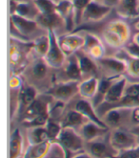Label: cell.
Instances as JSON below:
<instances>
[{"instance_id":"obj_9","label":"cell","mask_w":139,"mask_h":158,"mask_svg":"<svg viewBox=\"0 0 139 158\" xmlns=\"http://www.w3.org/2000/svg\"><path fill=\"white\" fill-rule=\"evenodd\" d=\"M99 68L103 70L105 77H121V74L127 71V63L119 58L103 57L97 60Z\"/></svg>"},{"instance_id":"obj_40","label":"cell","mask_w":139,"mask_h":158,"mask_svg":"<svg viewBox=\"0 0 139 158\" xmlns=\"http://www.w3.org/2000/svg\"><path fill=\"white\" fill-rule=\"evenodd\" d=\"M13 1H16V2H21V1H24V0H13Z\"/></svg>"},{"instance_id":"obj_11","label":"cell","mask_w":139,"mask_h":158,"mask_svg":"<svg viewBox=\"0 0 139 158\" xmlns=\"http://www.w3.org/2000/svg\"><path fill=\"white\" fill-rule=\"evenodd\" d=\"M58 43L66 56H71L83 48L85 43V36L76 34H70L58 39Z\"/></svg>"},{"instance_id":"obj_35","label":"cell","mask_w":139,"mask_h":158,"mask_svg":"<svg viewBox=\"0 0 139 158\" xmlns=\"http://www.w3.org/2000/svg\"><path fill=\"white\" fill-rule=\"evenodd\" d=\"M99 1L110 8H114V7H118L120 2H121V0H99Z\"/></svg>"},{"instance_id":"obj_15","label":"cell","mask_w":139,"mask_h":158,"mask_svg":"<svg viewBox=\"0 0 139 158\" xmlns=\"http://www.w3.org/2000/svg\"><path fill=\"white\" fill-rule=\"evenodd\" d=\"M75 109L79 111V112L84 115L85 117H87L91 122H94V123H95L101 127H108V126L103 122V121H102V119L97 114L95 107L92 106L91 102L90 100L81 99V100L77 101L75 106Z\"/></svg>"},{"instance_id":"obj_26","label":"cell","mask_w":139,"mask_h":158,"mask_svg":"<svg viewBox=\"0 0 139 158\" xmlns=\"http://www.w3.org/2000/svg\"><path fill=\"white\" fill-rule=\"evenodd\" d=\"M48 63L44 60H37L36 62H34L32 66V76L33 77V79L37 80V81H42L44 80L46 77H47L48 74Z\"/></svg>"},{"instance_id":"obj_4","label":"cell","mask_w":139,"mask_h":158,"mask_svg":"<svg viewBox=\"0 0 139 158\" xmlns=\"http://www.w3.org/2000/svg\"><path fill=\"white\" fill-rule=\"evenodd\" d=\"M132 109L131 107H116L107 110L102 115V121L109 128L125 127V125L132 123Z\"/></svg>"},{"instance_id":"obj_32","label":"cell","mask_w":139,"mask_h":158,"mask_svg":"<svg viewBox=\"0 0 139 158\" xmlns=\"http://www.w3.org/2000/svg\"><path fill=\"white\" fill-rule=\"evenodd\" d=\"M114 158H139V145L128 151L119 152Z\"/></svg>"},{"instance_id":"obj_21","label":"cell","mask_w":139,"mask_h":158,"mask_svg":"<svg viewBox=\"0 0 139 158\" xmlns=\"http://www.w3.org/2000/svg\"><path fill=\"white\" fill-rule=\"evenodd\" d=\"M36 21L40 26L47 30H55L61 25L62 22L65 23L64 19L56 12L52 14H39L36 17Z\"/></svg>"},{"instance_id":"obj_31","label":"cell","mask_w":139,"mask_h":158,"mask_svg":"<svg viewBox=\"0 0 139 158\" xmlns=\"http://www.w3.org/2000/svg\"><path fill=\"white\" fill-rule=\"evenodd\" d=\"M126 63L127 71L129 75L135 78H139V58H134L129 55V62Z\"/></svg>"},{"instance_id":"obj_8","label":"cell","mask_w":139,"mask_h":158,"mask_svg":"<svg viewBox=\"0 0 139 158\" xmlns=\"http://www.w3.org/2000/svg\"><path fill=\"white\" fill-rule=\"evenodd\" d=\"M78 81H62L58 85H53L48 92L53 99L58 100L61 103L71 101L78 92Z\"/></svg>"},{"instance_id":"obj_12","label":"cell","mask_w":139,"mask_h":158,"mask_svg":"<svg viewBox=\"0 0 139 158\" xmlns=\"http://www.w3.org/2000/svg\"><path fill=\"white\" fill-rule=\"evenodd\" d=\"M81 50L86 53L89 57L96 60L103 58L105 53V49L102 42L99 40L98 38L91 34H86L85 43Z\"/></svg>"},{"instance_id":"obj_10","label":"cell","mask_w":139,"mask_h":158,"mask_svg":"<svg viewBox=\"0 0 139 158\" xmlns=\"http://www.w3.org/2000/svg\"><path fill=\"white\" fill-rule=\"evenodd\" d=\"M112 10V8H110L103 3L97 0H91L88 4L86 9L83 12L82 19L81 21L84 22H95L103 19L105 16L109 15V13Z\"/></svg>"},{"instance_id":"obj_7","label":"cell","mask_w":139,"mask_h":158,"mask_svg":"<svg viewBox=\"0 0 139 158\" xmlns=\"http://www.w3.org/2000/svg\"><path fill=\"white\" fill-rule=\"evenodd\" d=\"M48 31V35L50 39V47L45 55L44 60L48 63V65L53 68H60L65 64L66 60V55L60 48L58 39L54 33V30L50 29Z\"/></svg>"},{"instance_id":"obj_22","label":"cell","mask_w":139,"mask_h":158,"mask_svg":"<svg viewBox=\"0 0 139 158\" xmlns=\"http://www.w3.org/2000/svg\"><path fill=\"white\" fill-rule=\"evenodd\" d=\"M28 139H29L31 146L40 145L51 140L45 127H30L29 132H28Z\"/></svg>"},{"instance_id":"obj_41","label":"cell","mask_w":139,"mask_h":158,"mask_svg":"<svg viewBox=\"0 0 139 158\" xmlns=\"http://www.w3.org/2000/svg\"><path fill=\"white\" fill-rule=\"evenodd\" d=\"M97 1H99V0H97Z\"/></svg>"},{"instance_id":"obj_13","label":"cell","mask_w":139,"mask_h":158,"mask_svg":"<svg viewBox=\"0 0 139 158\" xmlns=\"http://www.w3.org/2000/svg\"><path fill=\"white\" fill-rule=\"evenodd\" d=\"M37 97V90L33 85L21 86L17 96V111L19 117H22L26 109L29 107Z\"/></svg>"},{"instance_id":"obj_5","label":"cell","mask_w":139,"mask_h":158,"mask_svg":"<svg viewBox=\"0 0 139 158\" xmlns=\"http://www.w3.org/2000/svg\"><path fill=\"white\" fill-rule=\"evenodd\" d=\"M56 140L66 152H79L84 150L85 142L75 128L62 127V131Z\"/></svg>"},{"instance_id":"obj_29","label":"cell","mask_w":139,"mask_h":158,"mask_svg":"<svg viewBox=\"0 0 139 158\" xmlns=\"http://www.w3.org/2000/svg\"><path fill=\"white\" fill-rule=\"evenodd\" d=\"M73 5V11H75V24H79L82 19L83 12L88 6L91 0H71Z\"/></svg>"},{"instance_id":"obj_16","label":"cell","mask_w":139,"mask_h":158,"mask_svg":"<svg viewBox=\"0 0 139 158\" xmlns=\"http://www.w3.org/2000/svg\"><path fill=\"white\" fill-rule=\"evenodd\" d=\"M11 23L16 28L18 32L26 38H28L29 35L34 33L39 26L36 20L17 15H11Z\"/></svg>"},{"instance_id":"obj_39","label":"cell","mask_w":139,"mask_h":158,"mask_svg":"<svg viewBox=\"0 0 139 158\" xmlns=\"http://www.w3.org/2000/svg\"><path fill=\"white\" fill-rule=\"evenodd\" d=\"M136 29H137V30L139 31V21H138V22L136 23Z\"/></svg>"},{"instance_id":"obj_20","label":"cell","mask_w":139,"mask_h":158,"mask_svg":"<svg viewBox=\"0 0 139 158\" xmlns=\"http://www.w3.org/2000/svg\"><path fill=\"white\" fill-rule=\"evenodd\" d=\"M119 77H104L99 80V85L95 98L91 100V104L95 108L98 107L104 102L105 96L113 82Z\"/></svg>"},{"instance_id":"obj_23","label":"cell","mask_w":139,"mask_h":158,"mask_svg":"<svg viewBox=\"0 0 139 158\" xmlns=\"http://www.w3.org/2000/svg\"><path fill=\"white\" fill-rule=\"evenodd\" d=\"M64 72L70 81H78L82 77V73L79 67V63L75 53L69 57L68 62L64 66Z\"/></svg>"},{"instance_id":"obj_38","label":"cell","mask_w":139,"mask_h":158,"mask_svg":"<svg viewBox=\"0 0 139 158\" xmlns=\"http://www.w3.org/2000/svg\"><path fill=\"white\" fill-rule=\"evenodd\" d=\"M133 41L135 44H137V45L139 46V31H138V33H136V34L134 35L133 39Z\"/></svg>"},{"instance_id":"obj_17","label":"cell","mask_w":139,"mask_h":158,"mask_svg":"<svg viewBox=\"0 0 139 158\" xmlns=\"http://www.w3.org/2000/svg\"><path fill=\"white\" fill-rule=\"evenodd\" d=\"M76 58L79 63V67L83 76H88V78L95 76L98 72V64L95 61L94 59L84 53L82 50H79L75 53Z\"/></svg>"},{"instance_id":"obj_25","label":"cell","mask_w":139,"mask_h":158,"mask_svg":"<svg viewBox=\"0 0 139 158\" xmlns=\"http://www.w3.org/2000/svg\"><path fill=\"white\" fill-rule=\"evenodd\" d=\"M117 8L121 15L135 17L139 15V0H121Z\"/></svg>"},{"instance_id":"obj_6","label":"cell","mask_w":139,"mask_h":158,"mask_svg":"<svg viewBox=\"0 0 139 158\" xmlns=\"http://www.w3.org/2000/svg\"><path fill=\"white\" fill-rule=\"evenodd\" d=\"M53 100V97L47 94H40L37 95L36 99L33 102L32 105L26 109V111L22 115L23 122H29V121L36 118L40 115L50 114V105Z\"/></svg>"},{"instance_id":"obj_34","label":"cell","mask_w":139,"mask_h":158,"mask_svg":"<svg viewBox=\"0 0 139 158\" xmlns=\"http://www.w3.org/2000/svg\"><path fill=\"white\" fill-rule=\"evenodd\" d=\"M132 123H133V126L139 124V106L132 109Z\"/></svg>"},{"instance_id":"obj_30","label":"cell","mask_w":139,"mask_h":158,"mask_svg":"<svg viewBox=\"0 0 139 158\" xmlns=\"http://www.w3.org/2000/svg\"><path fill=\"white\" fill-rule=\"evenodd\" d=\"M46 129H47V132L49 134V137L51 140H56L58 138L61 131H62V126L60 123H57L56 121H54L52 119H49V121L47 122L45 126Z\"/></svg>"},{"instance_id":"obj_1","label":"cell","mask_w":139,"mask_h":158,"mask_svg":"<svg viewBox=\"0 0 139 158\" xmlns=\"http://www.w3.org/2000/svg\"><path fill=\"white\" fill-rule=\"evenodd\" d=\"M109 139L110 145L118 153L139 145V137L126 127L113 129L109 133Z\"/></svg>"},{"instance_id":"obj_37","label":"cell","mask_w":139,"mask_h":158,"mask_svg":"<svg viewBox=\"0 0 139 158\" xmlns=\"http://www.w3.org/2000/svg\"><path fill=\"white\" fill-rule=\"evenodd\" d=\"M129 131H131L133 133H134L135 135H137L139 137V124L138 125L132 126L131 127H129Z\"/></svg>"},{"instance_id":"obj_33","label":"cell","mask_w":139,"mask_h":158,"mask_svg":"<svg viewBox=\"0 0 139 158\" xmlns=\"http://www.w3.org/2000/svg\"><path fill=\"white\" fill-rule=\"evenodd\" d=\"M125 51L132 57L134 58H139V46L137 44H135L133 41L129 42L127 47H125Z\"/></svg>"},{"instance_id":"obj_2","label":"cell","mask_w":139,"mask_h":158,"mask_svg":"<svg viewBox=\"0 0 139 158\" xmlns=\"http://www.w3.org/2000/svg\"><path fill=\"white\" fill-rule=\"evenodd\" d=\"M129 36V29L123 21H113L106 26L103 31V38L108 45L112 47H119L124 45Z\"/></svg>"},{"instance_id":"obj_24","label":"cell","mask_w":139,"mask_h":158,"mask_svg":"<svg viewBox=\"0 0 139 158\" xmlns=\"http://www.w3.org/2000/svg\"><path fill=\"white\" fill-rule=\"evenodd\" d=\"M23 136L19 128H15L11 135L10 158H18L23 150Z\"/></svg>"},{"instance_id":"obj_27","label":"cell","mask_w":139,"mask_h":158,"mask_svg":"<svg viewBox=\"0 0 139 158\" xmlns=\"http://www.w3.org/2000/svg\"><path fill=\"white\" fill-rule=\"evenodd\" d=\"M39 14H52L56 12V3L52 0H33Z\"/></svg>"},{"instance_id":"obj_19","label":"cell","mask_w":139,"mask_h":158,"mask_svg":"<svg viewBox=\"0 0 139 158\" xmlns=\"http://www.w3.org/2000/svg\"><path fill=\"white\" fill-rule=\"evenodd\" d=\"M99 85V79L96 76H92L85 79L83 81L79 82L78 92L83 99L92 100L95 98Z\"/></svg>"},{"instance_id":"obj_36","label":"cell","mask_w":139,"mask_h":158,"mask_svg":"<svg viewBox=\"0 0 139 158\" xmlns=\"http://www.w3.org/2000/svg\"><path fill=\"white\" fill-rule=\"evenodd\" d=\"M71 158H92V156L90 153H88L86 151H84L82 152H77L76 155L72 156Z\"/></svg>"},{"instance_id":"obj_14","label":"cell","mask_w":139,"mask_h":158,"mask_svg":"<svg viewBox=\"0 0 139 158\" xmlns=\"http://www.w3.org/2000/svg\"><path fill=\"white\" fill-rule=\"evenodd\" d=\"M76 131L84 140V142H89L107 135L109 133L108 131H110V128L101 127L94 122H88L79 128H77Z\"/></svg>"},{"instance_id":"obj_18","label":"cell","mask_w":139,"mask_h":158,"mask_svg":"<svg viewBox=\"0 0 139 158\" xmlns=\"http://www.w3.org/2000/svg\"><path fill=\"white\" fill-rule=\"evenodd\" d=\"M88 122H91V121L87 117L81 114L79 111L75 110V108H72V109H70L68 112L65 114L60 124L62 127H72V128L77 129Z\"/></svg>"},{"instance_id":"obj_3","label":"cell","mask_w":139,"mask_h":158,"mask_svg":"<svg viewBox=\"0 0 139 158\" xmlns=\"http://www.w3.org/2000/svg\"><path fill=\"white\" fill-rule=\"evenodd\" d=\"M108 134L95 140L85 142L84 151L90 153L92 158H114L117 156L118 152L110 145Z\"/></svg>"},{"instance_id":"obj_28","label":"cell","mask_w":139,"mask_h":158,"mask_svg":"<svg viewBox=\"0 0 139 158\" xmlns=\"http://www.w3.org/2000/svg\"><path fill=\"white\" fill-rule=\"evenodd\" d=\"M33 48H34L36 53H37L38 55H40V56L45 57V55L47 54V52L49 50V47H50L49 35L48 36H46V35L39 36V38H37L33 41Z\"/></svg>"}]
</instances>
